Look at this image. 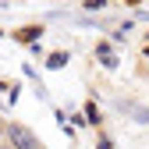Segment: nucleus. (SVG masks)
I'll list each match as a JSON object with an SVG mask.
<instances>
[{
    "instance_id": "nucleus-1",
    "label": "nucleus",
    "mask_w": 149,
    "mask_h": 149,
    "mask_svg": "<svg viewBox=\"0 0 149 149\" xmlns=\"http://www.w3.org/2000/svg\"><path fill=\"white\" fill-rule=\"evenodd\" d=\"M0 132H4V142L7 146H18V149H39L43 146V139L39 135H36V132H29V128L25 124H4V128H0Z\"/></svg>"
},
{
    "instance_id": "nucleus-2",
    "label": "nucleus",
    "mask_w": 149,
    "mask_h": 149,
    "mask_svg": "<svg viewBox=\"0 0 149 149\" xmlns=\"http://www.w3.org/2000/svg\"><path fill=\"white\" fill-rule=\"evenodd\" d=\"M43 32H46L43 25H22V29H14V32H11V39H14V43H22V46H32V43H39V39H43Z\"/></svg>"
},
{
    "instance_id": "nucleus-3",
    "label": "nucleus",
    "mask_w": 149,
    "mask_h": 149,
    "mask_svg": "<svg viewBox=\"0 0 149 149\" xmlns=\"http://www.w3.org/2000/svg\"><path fill=\"white\" fill-rule=\"evenodd\" d=\"M68 61H71V53H68V50H53V53H46V61H43V64H46L50 71H61V68H68Z\"/></svg>"
},
{
    "instance_id": "nucleus-4",
    "label": "nucleus",
    "mask_w": 149,
    "mask_h": 149,
    "mask_svg": "<svg viewBox=\"0 0 149 149\" xmlns=\"http://www.w3.org/2000/svg\"><path fill=\"white\" fill-rule=\"evenodd\" d=\"M85 121H89L92 128H100V124H103V117H100V110H96V103H85Z\"/></svg>"
},
{
    "instance_id": "nucleus-5",
    "label": "nucleus",
    "mask_w": 149,
    "mask_h": 149,
    "mask_svg": "<svg viewBox=\"0 0 149 149\" xmlns=\"http://www.w3.org/2000/svg\"><path fill=\"white\" fill-rule=\"evenodd\" d=\"M110 0H82V11H103Z\"/></svg>"
},
{
    "instance_id": "nucleus-6",
    "label": "nucleus",
    "mask_w": 149,
    "mask_h": 149,
    "mask_svg": "<svg viewBox=\"0 0 149 149\" xmlns=\"http://www.w3.org/2000/svg\"><path fill=\"white\" fill-rule=\"evenodd\" d=\"M100 64H103V68H107V71H114V68H117V64H121V61H117V57H114V53H103V57H100Z\"/></svg>"
},
{
    "instance_id": "nucleus-7",
    "label": "nucleus",
    "mask_w": 149,
    "mask_h": 149,
    "mask_svg": "<svg viewBox=\"0 0 149 149\" xmlns=\"http://www.w3.org/2000/svg\"><path fill=\"white\" fill-rule=\"evenodd\" d=\"M128 4H142V0H128Z\"/></svg>"
},
{
    "instance_id": "nucleus-8",
    "label": "nucleus",
    "mask_w": 149,
    "mask_h": 149,
    "mask_svg": "<svg viewBox=\"0 0 149 149\" xmlns=\"http://www.w3.org/2000/svg\"><path fill=\"white\" fill-rule=\"evenodd\" d=\"M146 57H149V46H146Z\"/></svg>"
}]
</instances>
